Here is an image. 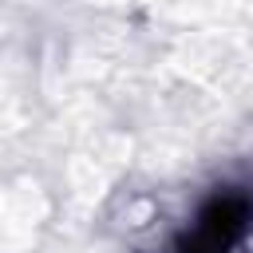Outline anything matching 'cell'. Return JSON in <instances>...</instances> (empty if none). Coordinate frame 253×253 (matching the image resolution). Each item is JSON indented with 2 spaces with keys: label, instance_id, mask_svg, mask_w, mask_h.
Listing matches in <instances>:
<instances>
[{
  "label": "cell",
  "instance_id": "obj_1",
  "mask_svg": "<svg viewBox=\"0 0 253 253\" xmlns=\"http://www.w3.org/2000/svg\"><path fill=\"white\" fill-rule=\"evenodd\" d=\"M253 237V186L221 182L213 186L194 217L170 237L166 253H241Z\"/></svg>",
  "mask_w": 253,
  "mask_h": 253
}]
</instances>
